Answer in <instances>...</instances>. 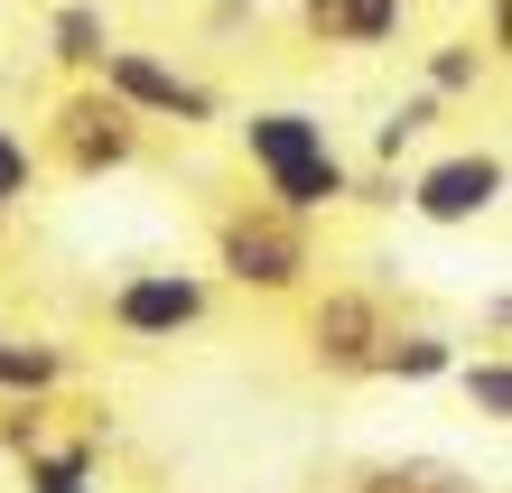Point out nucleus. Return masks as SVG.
Here are the masks:
<instances>
[{"mask_svg":"<svg viewBox=\"0 0 512 493\" xmlns=\"http://www.w3.org/2000/svg\"><path fill=\"white\" fill-rule=\"evenodd\" d=\"M243 159L252 177L270 187V214H289V224H308V214H336L354 196V168H345V149L326 140V121L317 112H298V103H261L243 112Z\"/></svg>","mask_w":512,"mask_h":493,"instance_id":"1","label":"nucleus"},{"mask_svg":"<svg viewBox=\"0 0 512 493\" xmlns=\"http://www.w3.org/2000/svg\"><path fill=\"white\" fill-rule=\"evenodd\" d=\"M103 94L122 103L131 121H177V131H196V121H215V94H205L196 75H177V66H159L149 47H103Z\"/></svg>","mask_w":512,"mask_h":493,"instance_id":"2","label":"nucleus"},{"mask_svg":"<svg viewBox=\"0 0 512 493\" xmlns=\"http://www.w3.org/2000/svg\"><path fill=\"white\" fill-rule=\"evenodd\" d=\"M205 307H215L205 270H131V280L103 298V317L122 326V335H140V345H168V335L205 326Z\"/></svg>","mask_w":512,"mask_h":493,"instance_id":"3","label":"nucleus"},{"mask_svg":"<svg viewBox=\"0 0 512 493\" xmlns=\"http://www.w3.org/2000/svg\"><path fill=\"white\" fill-rule=\"evenodd\" d=\"M419 224H475V214L503 205V149H447L438 168H419Z\"/></svg>","mask_w":512,"mask_h":493,"instance_id":"4","label":"nucleus"},{"mask_svg":"<svg viewBox=\"0 0 512 493\" xmlns=\"http://www.w3.org/2000/svg\"><path fill=\"white\" fill-rule=\"evenodd\" d=\"M131 149H140V121L112 103L103 84H84V94H66V103H56V159H66V168H84V177H94V168H122Z\"/></svg>","mask_w":512,"mask_h":493,"instance_id":"5","label":"nucleus"},{"mask_svg":"<svg viewBox=\"0 0 512 493\" xmlns=\"http://www.w3.org/2000/svg\"><path fill=\"white\" fill-rule=\"evenodd\" d=\"M224 270L243 289H298L308 280V242H298L289 214H233L224 224Z\"/></svg>","mask_w":512,"mask_h":493,"instance_id":"6","label":"nucleus"},{"mask_svg":"<svg viewBox=\"0 0 512 493\" xmlns=\"http://www.w3.org/2000/svg\"><path fill=\"white\" fill-rule=\"evenodd\" d=\"M317 47H391L410 19V0H298Z\"/></svg>","mask_w":512,"mask_h":493,"instance_id":"7","label":"nucleus"},{"mask_svg":"<svg viewBox=\"0 0 512 493\" xmlns=\"http://www.w3.org/2000/svg\"><path fill=\"white\" fill-rule=\"evenodd\" d=\"M308 335H317V354L326 363H373V345H382V307L364 298V289H336V298H317V317H308Z\"/></svg>","mask_w":512,"mask_h":493,"instance_id":"8","label":"nucleus"},{"mask_svg":"<svg viewBox=\"0 0 512 493\" xmlns=\"http://www.w3.org/2000/svg\"><path fill=\"white\" fill-rule=\"evenodd\" d=\"M447 363H457V345H447V335H429V326H410V335H382L364 373H391V382H429V373H447Z\"/></svg>","mask_w":512,"mask_h":493,"instance_id":"9","label":"nucleus"},{"mask_svg":"<svg viewBox=\"0 0 512 493\" xmlns=\"http://www.w3.org/2000/svg\"><path fill=\"white\" fill-rule=\"evenodd\" d=\"M457 382H466V400H475V419H512V363L485 345L475 363H457Z\"/></svg>","mask_w":512,"mask_h":493,"instance_id":"10","label":"nucleus"},{"mask_svg":"<svg viewBox=\"0 0 512 493\" xmlns=\"http://www.w3.org/2000/svg\"><path fill=\"white\" fill-rule=\"evenodd\" d=\"M56 373H66L56 345H19V335H0V382H10V391H47Z\"/></svg>","mask_w":512,"mask_h":493,"instance_id":"11","label":"nucleus"},{"mask_svg":"<svg viewBox=\"0 0 512 493\" xmlns=\"http://www.w3.org/2000/svg\"><path fill=\"white\" fill-rule=\"evenodd\" d=\"M28 187H38V149H28L19 131H0V224L28 205Z\"/></svg>","mask_w":512,"mask_h":493,"instance_id":"12","label":"nucleus"},{"mask_svg":"<svg viewBox=\"0 0 512 493\" xmlns=\"http://www.w3.org/2000/svg\"><path fill=\"white\" fill-rule=\"evenodd\" d=\"M475 84H485V47H438L429 56V94H475Z\"/></svg>","mask_w":512,"mask_h":493,"instance_id":"13","label":"nucleus"},{"mask_svg":"<svg viewBox=\"0 0 512 493\" xmlns=\"http://www.w3.org/2000/svg\"><path fill=\"white\" fill-rule=\"evenodd\" d=\"M103 19L94 10H56V56H75V66H103Z\"/></svg>","mask_w":512,"mask_h":493,"instance_id":"14","label":"nucleus"},{"mask_svg":"<svg viewBox=\"0 0 512 493\" xmlns=\"http://www.w3.org/2000/svg\"><path fill=\"white\" fill-rule=\"evenodd\" d=\"M429 121H438V94H419V103H401V112L382 121V159H401V149H410L419 131H429Z\"/></svg>","mask_w":512,"mask_h":493,"instance_id":"15","label":"nucleus"},{"mask_svg":"<svg viewBox=\"0 0 512 493\" xmlns=\"http://www.w3.org/2000/svg\"><path fill=\"white\" fill-rule=\"evenodd\" d=\"M28 493H94V475H84V456H38V466H28Z\"/></svg>","mask_w":512,"mask_h":493,"instance_id":"16","label":"nucleus"}]
</instances>
